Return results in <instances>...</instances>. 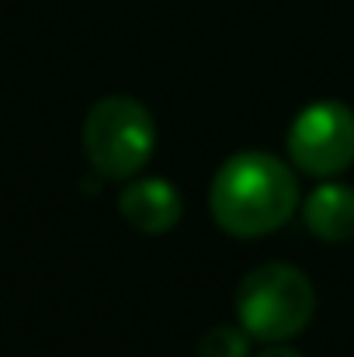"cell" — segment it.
Here are the masks:
<instances>
[{
	"mask_svg": "<svg viewBox=\"0 0 354 357\" xmlns=\"http://www.w3.org/2000/svg\"><path fill=\"white\" fill-rule=\"evenodd\" d=\"M316 312L313 281L292 264H260L236 288V323L260 344H285Z\"/></svg>",
	"mask_w": 354,
	"mask_h": 357,
	"instance_id": "7a4b0ae2",
	"label": "cell"
},
{
	"mask_svg": "<svg viewBox=\"0 0 354 357\" xmlns=\"http://www.w3.org/2000/svg\"><path fill=\"white\" fill-rule=\"evenodd\" d=\"M253 357H302V354L292 351V347H285V344H267L260 354H253Z\"/></svg>",
	"mask_w": 354,
	"mask_h": 357,
	"instance_id": "ba28073f",
	"label": "cell"
},
{
	"mask_svg": "<svg viewBox=\"0 0 354 357\" xmlns=\"http://www.w3.org/2000/svg\"><path fill=\"white\" fill-rule=\"evenodd\" d=\"M118 212L132 229H139L146 236H160L181 222V195L163 177H142V181H132L121 188Z\"/></svg>",
	"mask_w": 354,
	"mask_h": 357,
	"instance_id": "5b68a950",
	"label": "cell"
},
{
	"mask_svg": "<svg viewBox=\"0 0 354 357\" xmlns=\"http://www.w3.org/2000/svg\"><path fill=\"white\" fill-rule=\"evenodd\" d=\"M156 128L142 101L128 94L101 98L84 119V153L108 181L135 177L153 156Z\"/></svg>",
	"mask_w": 354,
	"mask_h": 357,
	"instance_id": "3957f363",
	"label": "cell"
},
{
	"mask_svg": "<svg viewBox=\"0 0 354 357\" xmlns=\"http://www.w3.org/2000/svg\"><path fill=\"white\" fill-rule=\"evenodd\" d=\"M299 208V184L288 163L271 153L246 149L230 156L209 188V212L230 236H267Z\"/></svg>",
	"mask_w": 354,
	"mask_h": 357,
	"instance_id": "6da1fadb",
	"label": "cell"
},
{
	"mask_svg": "<svg viewBox=\"0 0 354 357\" xmlns=\"http://www.w3.org/2000/svg\"><path fill=\"white\" fill-rule=\"evenodd\" d=\"M288 160L313 177H334L354 163V112L344 101H313L288 128Z\"/></svg>",
	"mask_w": 354,
	"mask_h": 357,
	"instance_id": "277c9868",
	"label": "cell"
},
{
	"mask_svg": "<svg viewBox=\"0 0 354 357\" xmlns=\"http://www.w3.org/2000/svg\"><path fill=\"white\" fill-rule=\"evenodd\" d=\"M198 357H250V333L239 323H219L202 333Z\"/></svg>",
	"mask_w": 354,
	"mask_h": 357,
	"instance_id": "52a82bcc",
	"label": "cell"
},
{
	"mask_svg": "<svg viewBox=\"0 0 354 357\" xmlns=\"http://www.w3.org/2000/svg\"><path fill=\"white\" fill-rule=\"evenodd\" d=\"M306 229L323 243H348L354 239V188L341 181H323L302 202Z\"/></svg>",
	"mask_w": 354,
	"mask_h": 357,
	"instance_id": "8992f818",
	"label": "cell"
}]
</instances>
